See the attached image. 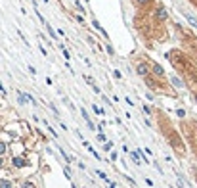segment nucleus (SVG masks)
Returning a JSON list of instances; mask_svg holds the SVG:
<instances>
[{"label": "nucleus", "mask_w": 197, "mask_h": 188, "mask_svg": "<svg viewBox=\"0 0 197 188\" xmlns=\"http://www.w3.org/2000/svg\"><path fill=\"white\" fill-rule=\"evenodd\" d=\"M136 71H138V73H140L142 77H147V73H149V69H147V65H146V64H140Z\"/></svg>", "instance_id": "1"}, {"label": "nucleus", "mask_w": 197, "mask_h": 188, "mask_svg": "<svg viewBox=\"0 0 197 188\" xmlns=\"http://www.w3.org/2000/svg\"><path fill=\"white\" fill-rule=\"evenodd\" d=\"M14 165L15 167H25V165H27V161H25L23 158H14Z\"/></svg>", "instance_id": "2"}, {"label": "nucleus", "mask_w": 197, "mask_h": 188, "mask_svg": "<svg viewBox=\"0 0 197 188\" xmlns=\"http://www.w3.org/2000/svg\"><path fill=\"white\" fill-rule=\"evenodd\" d=\"M157 17L161 19V21H165V19H167V10H165V8H159V10H157Z\"/></svg>", "instance_id": "3"}, {"label": "nucleus", "mask_w": 197, "mask_h": 188, "mask_svg": "<svg viewBox=\"0 0 197 188\" xmlns=\"http://www.w3.org/2000/svg\"><path fill=\"white\" fill-rule=\"evenodd\" d=\"M153 73H155V75H163L165 71H163V67H161L159 64H155V65H153Z\"/></svg>", "instance_id": "4"}, {"label": "nucleus", "mask_w": 197, "mask_h": 188, "mask_svg": "<svg viewBox=\"0 0 197 188\" xmlns=\"http://www.w3.org/2000/svg\"><path fill=\"white\" fill-rule=\"evenodd\" d=\"M186 19H188V21L191 23V25H193V27L197 29V19L193 17V15H189V14H186Z\"/></svg>", "instance_id": "5"}, {"label": "nucleus", "mask_w": 197, "mask_h": 188, "mask_svg": "<svg viewBox=\"0 0 197 188\" xmlns=\"http://www.w3.org/2000/svg\"><path fill=\"white\" fill-rule=\"evenodd\" d=\"M0 188H12V182H10V180H2V182H0Z\"/></svg>", "instance_id": "6"}, {"label": "nucleus", "mask_w": 197, "mask_h": 188, "mask_svg": "<svg viewBox=\"0 0 197 188\" xmlns=\"http://www.w3.org/2000/svg\"><path fill=\"white\" fill-rule=\"evenodd\" d=\"M46 27H48V33H50V36H52V39H58V36H56V33H54V29H52L50 25H46Z\"/></svg>", "instance_id": "7"}, {"label": "nucleus", "mask_w": 197, "mask_h": 188, "mask_svg": "<svg viewBox=\"0 0 197 188\" xmlns=\"http://www.w3.org/2000/svg\"><path fill=\"white\" fill-rule=\"evenodd\" d=\"M4 152H6V144L0 142V155H4Z\"/></svg>", "instance_id": "8"}, {"label": "nucleus", "mask_w": 197, "mask_h": 188, "mask_svg": "<svg viewBox=\"0 0 197 188\" xmlns=\"http://www.w3.org/2000/svg\"><path fill=\"white\" fill-rule=\"evenodd\" d=\"M98 140H100V142H105V136H103L102 133H98Z\"/></svg>", "instance_id": "9"}, {"label": "nucleus", "mask_w": 197, "mask_h": 188, "mask_svg": "<svg viewBox=\"0 0 197 188\" xmlns=\"http://www.w3.org/2000/svg\"><path fill=\"white\" fill-rule=\"evenodd\" d=\"M94 111H96V113H100V115H102V113H103V109H102V108H98V106H94Z\"/></svg>", "instance_id": "10"}, {"label": "nucleus", "mask_w": 197, "mask_h": 188, "mask_svg": "<svg viewBox=\"0 0 197 188\" xmlns=\"http://www.w3.org/2000/svg\"><path fill=\"white\" fill-rule=\"evenodd\" d=\"M172 83H174V85H176V86H182V83H180L178 79H174V77H172Z\"/></svg>", "instance_id": "11"}, {"label": "nucleus", "mask_w": 197, "mask_h": 188, "mask_svg": "<svg viewBox=\"0 0 197 188\" xmlns=\"http://www.w3.org/2000/svg\"><path fill=\"white\" fill-rule=\"evenodd\" d=\"M75 4H77V8H79V10H80V14H84V8H82V6H80V2H75Z\"/></svg>", "instance_id": "12"}, {"label": "nucleus", "mask_w": 197, "mask_h": 188, "mask_svg": "<svg viewBox=\"0 0 197 188\" xmlns=\"http://www.w3.org/2000/svg\"><path fill=\"white\" fill-rule=\"evenodd\" d=\"M23 188H35V186L31 184V182H25V184H23Z\"/></svg>", "instance_id": "13"}, {"label": "nucleus", "mask_w": 197, "mask_h": 188, "mask_svg": "<svg viewBox=\"0 0 197 188\" xmlns=\"http://www.w3.org/2000/svg\"><path fill=\"white\" fill-rule=\"evenodd\" d=\"M136 2H138V4H147L149 0H136Z\"/></svg>", "instance_id": "14"}, {"label": "nucleus", "mask_w": 197, "mask_h": 188, "mask_svg": "<svg viewBox=\"0 0 197 188\" xmlns=\"http://www.w3.org/2000/svg\"><path fill=\"white\" fill-rule=\"evenodd\" d=\"M0 94H6V90H4V86L0 85Z\"/></svg>", "instance_id": "15"}, {"label": "nucleus", "mask_w": 197, "mask_h": 188, "mask_svg": "<svg viewBox=\"0 0 197 188\" xmlns=\"http://www.w3.org/2000/svg\"><path fill=\"white\" fill-rule=\"evenodd\" d=\"M0 167H2V159H0Z\"/></svg>", "instance_id": "16"}, {"label": "nucleus", "mask_w": 197, "mask_h": 188, "mask_svg": "<svg viewBox=\"0 0 197 188\" xmlns=\"http://www.w3.org/2000/svg\"><path fill=\"white\" fill-rule=\"evenodd\" d=\"M42 2H50V0H42Z\"/></svg>", "instance_id": "17"}, {"label": "nucleus", "mask_w": 197, "mask_h": 188, "mask_svg": "<svg viewBox=\"0 0 197 188\" xmlns=\"http://www.w3.org/2000/svg\"><path fill=\"white\" fill-rule=\"evenodd\" d=\"M195 102H197V94H195Z\"/></svg>", "instance_id": "18"}]
</instances>
